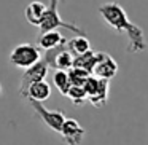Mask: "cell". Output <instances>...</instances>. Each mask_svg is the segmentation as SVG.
<instances>
[{
    "label": "cell",
    "mask_w": 148,
    "mask_h": 145,
    "mask_svg": "<svg viewBox=\"0 0 148 145\" xmlns=\"http://www.w3.org/2000/svg\"><path fill=\"white\" fill-rule=\"evenodd\" d=\"M69 77H70L72 86H84V83H86L88 78L91 77V74L86 70H83V69L72 67L70 70H69Z\"/></svg>",
    "instance_id": "16"
},
{
    "label": "cell",
    "mask_w": 148,
    "mask_h": 145,
    "mask_svg": "<svg viewBox=\"0 0 148 145\" xmlns=\"http://www.w3.org/2000/svg\"><path fill=\"white\" fill-rule=\"evenodd\" d=\"M67 97L72 100L73 105H83L88 100V94H86L83 86H72L69 94H67Z\"/></svg>",
    "instance_id": "17"
},
{
    "label": "cell",
    "mask_w": 148,
    "mask_h": 145,
    "mask_svg": "<svg viewBox=\"0 0 148 145\" xmlns=\"http://www.w3.org/2000/svg\"><path fill=\"white\" fill-rule=\"evenodd\" d=\"M118 62L108 54V53L99 51L97 53V64L92 70V75L97 78H102V80L110 81L116 74H118Z\"/></svg>",
    "instance_id": "8"
},
{
    "label": "cell",
    "mask_w": 148,
    "mask_h": 145,
    "mask_svg": "<svg viewBox=\"0 0 148 145\" xmlns=\"http://www.w3.org/2000/svg\"><path fill=\"white\" fill-rule=\"evenodd\" d=\"M97 64V53H94L92 49L81 56H77L75 58V62H73V67H78V69H83V70L89 72L92 75V70Z\"/></svg>",
    "instance_id": "14"
},
{
    "label": "cell",
    "mask_w": 148,
    "mask_h": 145,
    "mask_svg": "<svg viewBox=\"0 0 148 145\" xmlns=\"http://www.w3.org/2000/svg\"><path fill=\"white\" fill-rule=\"evenodd\" d=\"M46 8H48V5H45L43 2H38V0H35V2H30V3L26 7V11H24L27 23L32 24V26L40 27L42 19H43V16H45Z\"/></svg>",
    "instance_id": "12"
},
{
    "label": "cell",
    "mask_w": 148,
    "mask_h": 145,
    "mask_svg": "<svg viewBox=\"0 0 148 145\" xmlns=\"http://www.w3.org/2000/svg\"><path fill=\"white\" fill-rule=\"evenodd\" d=\"M99 14L102 19L113 27L115 30L124 34L127 37V53H142L147 49V38H145V32L138 26H135L131 19L127 18L124 8L116 2H107L99 7Z\"/></svg>",
    "instance_id": "1"
},
{
    "label": "cell",
    "mask_w": 148,
    "mask_h": 145,
    "mask_svg": "<svg viewBox=\"0 0 148 145\" xmlns=\"http://www.w3.org/2000/svg\"><path fill=\"white\" fill-rule=\"evenodd\" d=\"M49 96H51V86L46 80H43L30 85L27 89L26 99H29V102H45Z\"/></svg>",
    "instance_id": "11"
},
{
    "label": "cell",
    "mask_w": 148,
    "mask_h": 145,
    "mask_svg": "<svg viewBox=\"0 0 148 145\" xmlns=\"http://www.w3.org/2000/svg\"><path fill=\"white\" fill-rule=\"evenodd\" d=\"M84 132H86L84 128L77 121V120L67 118L59 134L62 135V140H64L67 145H80L81 142H83Z\"/></svg>",
    "instance_id": "9"
},
{
    "label": "cell",
    "mask_w": 148,
    "mask_h": 145,
    "mask_svg": "<svg viewBox=\"0 0 148 145\" xmlns=\"http://www.w3.org/2000/svg\"><path fill=\"white\" fill-rule=\"evenodd\" d=\"M67 48H69V51L77 58V56H81V54H84V53L91 51V42L84 35H77V37H73V38L67 40Z\"/></svg>",
    "instance_id": "13"
},
{
    "label": "cell",
    "mask_w": 148,
    "mask_h": 145,
    "mask_svg": "<svg viewBox=\"0 0 148 145\" xmlns=\"http://www.w3.org/2000/svg\"><path fill=\"white\" fill-rule=\"evenodd\" d=\"M59 2H61V0H49V5L45 11L42 24H40V32L43 34V32H49V30H58L59 27H62V29H67V30H70V32L77 34V35H86V32H84L81 27H78L77 24H73V23H67V21H64L61 18L59 10H58Z\"/></svg>",
    "instance_id": "2"
},
{
    "label": "cell",
    "mask_w": 148,
    "mask_h": 145,
    "mask_svg": "<svg viewBox=\"0 0 148 145\" xmlns=\"http://www.w3.org/2000/svg\"><path fill=\"white\" fill-rule=\"evenodd\" d=\"M2 96H3V89H2V85H0V99H2Z\"/></svg>",
    "instance_id": "18"
},
{
    "label": "cell",
    "mask_w": 148,
    "mask_h": 145,
    "mask_svg": "<svg viewBox=\"0 0 148 145\" xmlns=\"http://www.w3.org/2000/svg\"><path fill=\"white\" fill-rule=\"evenodd\" d=\"M30 105H32V109L37 112V115L42 118V121L49 129H53L56 132H61L62 126H64L65 120H67L61 110H48L42 102H30Z\"/></svg>",
    "instance_id": "7"
},
{
    "label": "cell",
    "mask_w": 148,
    "mask_h": 145,
    "mask_svg": "<svg viewBox=\"0 0 148 145\" xmlns=\"http://www.w3.org/2000/svg\"><path fill=\"white\" fill-rule=\"evenodd\" d=\"M38 48L43 51H49V49H54L58 46L67 45V40L62 35L59 30H49V32H43L38 37Z\"/></svg>",
    "instance_id": "10"
},
{
    "label": "cell",
    "mask_w": 148,
    "mask_h": 145,
    "mask_svg": "<svg viewBox=\"0 0 148 145\" xmlns=\"http://www.w3.org/2000/svg\"><path fill=\"white\" fill-rule=\"evenodd\" d=\"M48 70H49V65L46 64L45 61H38L37 64H34L32 67L26 69L23 74V78H21V85H19V94L23 97H26L27 94V89H29L30 85L37 83V81H43L48 75Z\"/></svg>",
    "instance_id": "6"
},
{
    "label": "cell",
    "mask_w": 148,
    "mask_h": 145,
    "mask_svg": "<svg viewBox=\"0 0 148 145\" xmlns=\"http://www.w3.org/2000/svg\"><path fill=\"white\" fill-rule=\"evenodd\" d=\"M42 49L38 48V45H32V43H21L14 46L13 51L10 53V62L24 70L42 61Z\"/></svg>",
    "instance_id": "3"
},
{
    "label": "cell",
    "mask_w": 148,
    "mask_h": 145,
    "mask_svg": "<svg viewBox=\"0 0 148 145\" xmlns=\"http://www.w3.org/2000/svg\"><path fill=\"white\" fill-rule=\"evenodd\" d=\"M53 83H54V86L58 88V91L62 96H67L72 88L69 72H65V70H54V74H53Z\"/></svg>",
    "instance_id": "15"
},
{
    "label": "cell",
    "mask_w": 148,
    "mask_h": 145,
    "mask_svg": "<svg viewBox=\"0 0 148 145\" xmlns=\"http://www.w3.org/2000/svg\"><path fill=\"white\" fill-rule=\"evenodd\" d=\"M83 88L88 94V102L91 105L97 107V109L102 107L107 102V99H108L110 86H108V81L107 80H102V78H97L94 75H91Z\"/></svg>",
    "instance_id": "4"
},
{
    "label": "cell",
    "mask_w": 148,
    "mask_h": 145,
    "mask_svg": "<svg viewBox=\"0 0 148 145\" xmlns=\"http://www.w3.org/2000/svg\"><path fill=\"white\" fill-rule=\"evenodd\" d=\"M43 61L49 65V69H54V70H65L69 72L72 67H73L75 62V56L69 51L67 45L58 46L54 49H49V51H45L43 54Z\"/></svg>",
    "instance_id": "5"
}]
</instances>
